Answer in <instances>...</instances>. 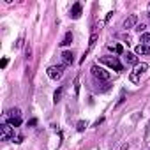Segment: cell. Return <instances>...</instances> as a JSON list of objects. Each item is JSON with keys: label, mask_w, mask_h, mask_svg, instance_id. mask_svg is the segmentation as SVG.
Returning a JSON list of instances; mask_svg holds the SVG:
<instances>
[{"label": "cell", "mask_w": 150, "mask_h": 150, "mask_svg": "<svg viewBox=\"0 0 150 150\" xmlns=\"http://www.w3.org/2000/svg\"><path fill=\"white\" fill-rule=\"evenodd\" d=\"M99 62H101V64H106L108 67H111V69H115V71H118V72L124 69L122 64H120V60H118V57H101Z\"/></svg>", "instance_id": "6da1fadb"}, {"label": "cell", "mask_w": 150, "mask_h": 150, "mask_svg": "<svg viewBox=\"0 0 150 150\" xmlns=\"http://www.w3.org/2000/svg\"><path fill=\"white\" fill-rule=\"evenodd\" d=\"M90 71H92V76H94L96 80H99V81H108V80H110V72L104 71V69L99 67V65H92Z\"/></svg>", "instance_id": "7a4b0ae2"}, {"label": "cell", "mask_w": 150, "mask_h": 150, "mask_svg": "<svg viewBox=\"0 0 150 150\" xmlns=\"http://www.w3.org/2000/svg\"><path fill=\"white\" fill-rule=\"evenodd\" d=\"M146 69H148V64H138V65L134 67V71L131 72L129 80H131L132 83H139V78H141V74H143Z\"/></svg>", "instance_id": "3957f363"}, {"label": "cell", "mask_w": 150, "mask_h": 150, "mask_svg": "<svg viewBox=\"0 0 150 150\" xmlns=\"http://www.w3.org/2000/svg\"><path fill=\"white\" fill-rule=\"evenodd\" d=\"M46 72L51 80H60L64 76V65H51V67H48Z\"/></svg>", "instance_id": "277c9868"}, {"label": "cell", "mask_w": 150, "mask_h": 150, "mask_svg": "<svg viewBox=\"0 0 150 150\" xmlns=\"http://www.w3.org/2000/svg\"><path fill=\"white\" fill-rule=\"evenodd\" d=\"M9 138L14 139V132H13V125L11 124H2V134H0V139L7 141Z\"/></svg>", "instance_id": "5b68a950"}, {"label": "cell", "mask_w": 150, "mask_h": 150, "mask_svg": "<svg viewBox=\"0 0 150 150\" xmlns=\"http://www.w3.org/2000/svg\"><path fill=\"white\" fill-rule=\"evenodd\" d=\"M80 16H81V4L76 2V4L71 7V18H72V20H78Z\"/></svg>", "instance_id": "8992f818"}, {"label": "cell", "mask_w": 150, "mask_h": 150, "mask_svg": "<svg viewBox=\"0 0 150 150\" xmlns=\"http://www.w3.org/2000/svg\"><path fill=\"white\" fill-rule=\"evenodd\" d=\"M62 62H64V65H71V64L74 62L72 51H64V53H62Z\"/></svg>", "instance_id": "52a82bcc"}, {"label": "cell", "mask_w": 150, "mask_h": 150, "mask_svg": "<svg viewBox=\"0 0 150 150\" xmlns=\"http://www.w3.org/2000/svg\"><path fill=\"white\" fill-rule=\"evenodd\" d=\"M136 21H138V16H136V14H131L129 18L124 20V28H131V27H134Z\"/></svg>", "instance_id": "ba28073f"}, {"label": "cell", "mask_w": 150, "mask_h": 150, "mask_svg": "<svg viewBox=\"0 0 150 150\" xmlns=\"http://www.w3.org/2000/svg\"><path fill=\"white\" fill-rule=\"evenodd\" d=\"M134 51H136V55H150V46L148 44H138Z\"/></svg>", "instance_id": "9c48e42d"}, {"label": "cell", "mask_w": 150, "mask_h": 150, "mask_svg": "<svg viewBox=\"0 0 150 150\" xmlns=\"http://www.w3.org/2000/svg\"><path fill=\"white\" fill-rule=\"evenodd\" d=\"M125 62L127 64H132V65H138V57L134 53H127L125 55Z\"/></svg>", "instance_id": "30bf717a"}, {"label": "cell", "mask_w": 150, "mask_h": 150, "mask_svg": "<svg viewBox=\"0 0 150 150\" xmlns=\"http://www.w3.org/2000/svg\"><path fill=\"white\" fill-rule=\"evenodd\" d=\"M7 124H11L13 127H20V124H21V117H9V122Z\"/></svg>", "instance_id": "8fae6325"}, {"label": "cell", "mask_w": 150, "mask_h": 150, "mask_svg": "<svg viewBox=\"0 0 150 150\" xmlns=\"http://www.w3.org/2000/svg\"><path fill=\"white\" fill-rule=\"evenodd\" d=\"M71 42H72V34H71V32H67V34H65V37H64V41H62L60 44H62V46H69Z\"/></svg>", "instance_id": "7c38bea8"}, {"label": "cell", "mask_w": 150, "mask_h": 150, "mask_svg": "<svg viewBox=\"0 0 150 150\" xmlns=\"http://www.w3.org/2000/svg\"><path fill=\"white\" fill-rule=\"evenodd\" d=\"M62 92H64V88L60 87V88H58V90H57V92L53 94V101H55V104H57V103L60 101V97H62Z\"/></svg>", "instance_id": "4fadbf2b"}, {"label": "cell", "mask_w": 150, "mask_h": 150, "mask_svg": "<svg viewBox=\"0 0 150 150\" xmlns=\"http://www.w3.org/2000/svg\"><path fill=\"white\" fill-rule=\"evenodd\" d=\"M96 42H97V34H92V37H90V42H88V51L96 46Z\"/></svg>", "instance_id": "5bb4252c"}, {"label": "cell", "mask_w": 150, "mask_h": 150, "mask_svg": "<svg viewBox=\"0 0 150 150\" xmlns=\"http://www.w3.org/2000/svg\"><path fill=\"white\" fill-rule=\"evenodd\" d=\"M141 44H148L150 46V34H143L141 35Z\"/></svg>", "instance_id": "9a60e30c"}, {"label": "cell", "mask_w": 150, "mask_h": 150, "mask_svg": "<svg viewBox=\"0 0 150 150\" xmlns=\"http://www.w3.org/2000/svg\"><path fill=\"white\" fill-rule=\"evenodd\" d=\"M110 50H113V51H115V53H118V55L124 51V48H122L120 44H117V46H110Z\"/></svg>", "instance_id": "2e32d148"}, {"label": "cell", "mask_w": 150, "mask_h": 150, "mask_svg": "<svg viewBox=\"0 0 150 150\" xmlns=\"http://www.w3.org/2000/svg\"><path fill=\"white\" fill-rule=\"evenodd\" d=\"M78 92H80V78L74 80V94L78 96Z\"/></svg>", "instance_id": "e0dca14e"}, {"label": "cell", "mask_w": 150, "mask_h": 150, "mask_svg": "<svg viewBox=\"0 0 150 150\" xmlns=\"http://www.w3.org/2000/svg\"><path fill=\"white\" fill-rule=\"evenodd\" d=\"M9 117H20V110H18V108H14V110H11V113H9Z\"/></svg>", "instance_id": "ac0fdd59"}, {"label": "cell", "mask_w": 150, "mask_h": 150, "mask_svg": "<svg viewBox=\"0 0 150 150\" xmlns=\"http://www.w3.org/2000/svg\"><path fill=\"white\" fill-rule=\"evenodd\" d=\"M85 127H87V124H85L83 120H80V122H78V131H85Z\"/></svg>", "instance_id": "d6986e66"}, {"label": "cell", "mask_w": 150, "mask_h": 150, "mask_svg": "<svg viewBox=\"0 0 150 150\" xmlns=\"http://www.w3.org/2000/svg\"><path fill=\"white\" fill-rule=\"evenodd\" d=\"M145 28H146V27H145V25H143V23H141V25H138V27H136V30H138V32H145Z\"/></svg>", "instance_id": "ffe728a7"}, {"label": "cell", "mask_w": 150, "mask_h": 150, "mask_svg": "<svg viewBox=\"0 0 150 150\" xmlns=\"http://www.w3.org/2000/svg\"><path fill=\"white\" fill-rule=\"evenodd\" d=\"M37 124V120L35 118H32V120H28V125H35Z\"/></svg>", "instance_id": "44dd1931"}]
</instances>
